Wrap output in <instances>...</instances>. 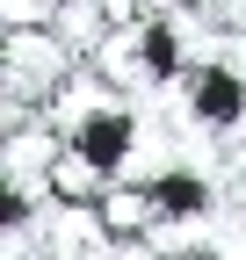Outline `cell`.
I'll use <instances>...</instances> for the list:
<instances>
[{
	"instance_id": "obj_8",
	"label": "cell",
	"mask_w": 246,
	"mask_h": 260,
	"mask_svg": "<svg viewBox=\"0 0 246 260\" xmlns=\"http://www.w3.org/2000/svg\"><path fill=\"white\" fill-rule=\"evenodd\" d=\"M167 260H225V253H218V246H174Z\"/></svg>"
},
{
	"instance_id": "obj_5",
	"label": "cell",
	"mask_w": 246,
	"mask_h": 260,
	"mask_svg": "<svg viewBox=\"0 0 246 260\" xmlns=\"http://www.w3.org/2000/svg\"><path fill=\"white\" fill-rule=\"evenodd\" d=\"M152 232H160V203H152L145 181H116L102 203H95V239H109V246H138V239H152Z\"/></svg>"
},
{
	"instance_id": "obj_3",
	"label": "cell",
	"mask_w": 246,
	"mask_h": 260,
	"mask_svg": "<svg viewBox=\"0 0 246 260\" xmlns=\"http://www.w3.org/2000/svg\"><path fill=\"white\" fill-rule=\"evenodd\" d=\"M95 65L116 80V73H131L145 87H181V73H189V44H181V15L167 8H152L138 15L131 29H116V44H95Z\"/></svg>"
},
{
	"instance_id": "obj_9",
	"label": "cell",
	"mask_w": 246,
	"mask_h": 260,
	"mask_svg": "<svg viewBox=\"0 0 246 260\" xmlns=\"http://www.w3.org/2000/svg\"><path fill=\"white\" fill-rule=\"evenodd\" d=\"M51 8H58V15H73V8H87V0H51Z\"/></svg>"
},
{
	"instance_id": "obj_1",
	"label": "cell",
	"mask_w": 246,
	"mask_h": 260,
	"mask_svg": "<svg viewBox=\"0 0 246 260\" xmlns=\"http://www.w3.org/2000/svg\"><path fill=\"white\" fill-rule=\"evenodd\" d=\"M44 123L73 152H87L109 181H123V167H131V152H138V109H131V94H123L109 73H87V65H80V80L44 109Z\"/></svg>"
},
{
	"instance_id": "obj_2",
	"label": "cell",
	"mask_w": 246,
	"mask_h": 260,
	"mask_svg": "<svg viewBox=\"0 0 246 260\" xmlns=\"http://www.w3.org/2000/svg\"><path fill=\"white\" fill-rule=\"evenodd\" d=\"M87 51L66 37L58 22H22V29H0V87H8V130L29 116V109H51L58 94L80 80Z\"/></svg>"
},
{
	"instance_id": "obj_7",
	"label": "cell",
	"mask_w": 246,
	"mask_h": 260,
	"mask_svg": "<svg viewBox=\"0 0 246 260\" xmlns=\"http://www.w3.org/2000/svg\"><path fill=\"white\" fill-rule=\"evenodd\" d=\"M145 188H152V203H160V224H196V217H210V203H218V181H210L203 167H167Z\"/></svg>"
},
{
	"instance_id": "obj_6",
	"label": "cell",
	"mask_w": 246,
	"mask_h": 260,
	"mask_svg": "<svg viewBox=\"0 0 246 260\" xmlns=\"http://www.w3.org/2000/svg\"><path fill=\"white\" fill-rule=\"evenodd\" d=\"M44 188H51V210H95L116 181H109L87 152H73L66 138H58V145H51V159H44Z\"/></svg>"
},
{
	"instance_id": "obj_4",
	"label": "cell",
	"mask_w": 246,
	"mask_h": 260,
	"mask_svg": "<svg viewBox=\"0 0 246 260\" xmlns=\"http://www.w3.org/2000/svg\"><path fill=\"white\" fill-rule=\"evenodd\" d=\"M181 102H189V123L210 130V138H232L246 130V73L225 58H196L181 73Z\"/></svg>"
}]
</instances>
